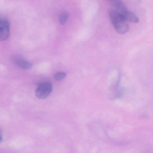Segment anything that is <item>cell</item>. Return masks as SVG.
I'll use <instances>...</instances> for the list:
<instances>
[{
	"label": "cell",
	"instance_id": "1",
	"mask_svg": "<svg viewBox=\"0 0 153 153\" xmlns=\"http://www.w3.org/2000/svg\"><path fill=\"white\" fill-rule=\"evenodd\" d=\"M109 16L112 24L119 34L123 35L128 31L129 26L126 21L119 13L116 10H111L109 12Z\"/></svg>",
	"mask_w": 153,
	"mask_h": 153
},
{
	"label": "cell",
	"instance_id": "2",
	"mask_svg": "<svg viewBox=\"0 0 153 153\" xmlns=\"http://www.w3.org/2000/svg\"><path fill=\"white\" fill-rule=\"evenodd\" d=\"M53 91V85L50 82H43L38 85L36 90V95L38 99H46Z\"/></svg>",
	"mask_w": 153,
	"mask_h": 153
},
{
	"label": "cell",
	"instance_id": "3",
	"mask_svg": "<svg viewBox=\"0 0 153 153\" xmlns=\"http://www.w3.org/2000/svg\"><path fill=\"white\" fill-rule=\"evenodd\" d=\"M10 35V25L9 22L0 18V41H5Z\"/></svg>",
	"mask_w": 153,
	"mask_h": 153
},
{
	"label": "cell",
	"instance_id": "4",
	"mask_svg": "<svg viewBox=\"0 0 153 153\" xmlns=\"http://www.w3.org/2000/svg\"><path fill=\"white\" fill-rule=\"evenodd\" d=\"M12 62L15 65L23 70H30L32 67L31 63L19 56H13Z\"/></svg>",
	"mask_w": 153,
	"mask_h": 153
},
{
	"label": "cell",
	"instance_id": "5",
	"mask_svg": "<svg viewBox=\"0 0 153 153\" xmlns=\"http://www.w3.org/2000/svg\"><path fill=\"white\" fill-rule=\"evenodd\" d=\"M109 1L116 9V10L122 16L128 10L121 0H109Z\"/></svg>",
	"mask_w": 153,
	"mask_h": 153
},
{
	"label": "cell",
	"instance_id": "6",
	"mask_svg": "<svg viewBox=\"0 0 153 153\" xmlns=\"http://www.w3.org/2000/svg\"><path fill=\"white\" fill-rule=\"evenodd\" d=\"M66 73L63 72H57L55 74L54 78L57 81H61L63 80L66 76Z\"/></svg>",
	"mask_w": 153,
	"mask_h": 153
},
{
	"label": "cell",
	"instance_id": "7",
	"mask_svg": "<svg viewBox=\"0 0 153 153\" xmlns=\"http://www.w3.org/2000/svg\"><path fill=\"white\" fill-rule=\"evenodd\" d=\"M68 19V14L66 12H63L60 15L59 21L62 25H64L67 22Z\"/></svg>",
	"mask_w": 153,
	"mask_h": 153
},
{
	"label": "cell",
	"instance_id": "8",
	"mask_svg": "<svg viewBox=\"0 0 153 153\" xmlns=\"http://www.w3.org/2000/svg\"><path fill=\"white\" fill-rule=\"evenodd\" d=\"M2 136L0 134V143L2 142Z\"/></svg>",
	"mask_w": 153,
	"mask_h": 153
}]
</instances>
